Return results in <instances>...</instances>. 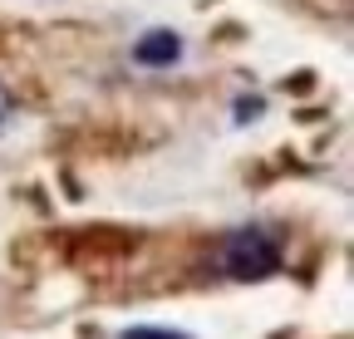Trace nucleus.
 Returning <instances> with one entry per match:
<instances>
[{"instance_id": "nucleus-1", "label": "nucleus", "mask_w": 354, "mask_h": 339, "mask_svg": "<svg viewBox=\"0 0 354 339\" xmlns=\"http://www.w3.org/2000/svg\"><path fill=\"white\" fill-rule=\"evenodd\" d=\"M221 271L232 280H266L281 271V241L266 226H236L221 236Z\"/></svg>"}, {"instance_id": "nucleus-2", "label": "nucleus", "mask_w": 354, "mask_h": 339, "mask_svg": "<svg viewBox=\"0 0 354 339\" xmlns=\"http://www.w3.org/2000/svg\"><path fill=\"white\" fill-rule=\"evenodd\" d=\"M177 59H183L177 30H148L138 45H133V64H143V69H172Z\"/></svg>"}, {"instance_id": "nucleus-3", "label": "nucleus", "mask_w": 354, "mask_h": 339, "mask_svg": "<svg viewBox=\"0 0 354 339\" xmlns=\"http://www.w3.org/2000/svg\"><path fill=\"white\" fill-rule=\"evenodd\" d=\"M123 339H192V334H177V329H158V325H133V329H123Z\"/></svg>"}, {"instance_id": "nucleus-4", "label": "nucleus", "mask_w": 354, "mask_h": 339, "mask_svg": "<svg viewBox=\"0 0 354 339\" xmlns=\"http://www.w3.org/2000/svg\"><path fill=\"white\" fill-rule=\"evenodd\" d=\"M10 113H15V99H10V89H6V84H0V128L10 123Z\"/></svg>"}, {"instance_id": "nucleus-5", "label": "nucleus", "mask_w": 354, "mask_h": 339, "mask_svg": "<svg viewBox=\"0 0 354 339\" xmlns=\"http://www.w3.org/2000/svg\"><path fill=\"white\" fill-rule=\"evenodd\" d=\"M256 113H261V99H241L236 104V118H256Z\"/></svg>"}]
</instances>
